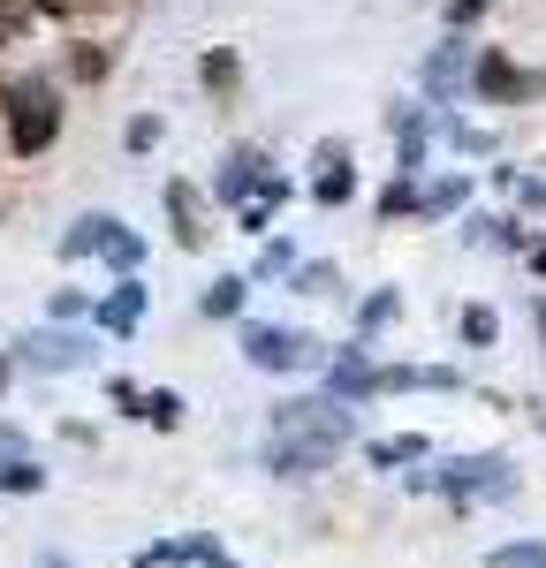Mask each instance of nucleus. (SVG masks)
I'll return each instance as SVG.
<instances>
[{"mask_svg":"<svg viewBox=\"0 0 546 568\" xmlns=\"http://www.w3.org/2000/svg\"><path fill=\"white\" fill-rule=\"evenodd\" d=\"M410 205H417V190H410V175L395 182V190H387V197H380V213H387V220H403Z\"/></svg>","mask_w":546,"mask_h":568,"instance_id":"obj_24","label":"nucleus"},{"mask_svg":"<svg viewBox=\"0 0 546 568\" xmlns=\"http://www.w3.org/2000/svg\"><path fill=\"white\" fill-rule=\"evenodd\" d=\"M463 77H471V45H463V39L433 45V61H425V91H433V99H455Z\"/></svg>","mask_w":546,"mask_h":568,"instance_id":"obj_8","label":"nucleus"},{"mask_svg":"<svg viewBox=\"0 0 546 568\" xmlns=\"http://www.w3.org/2000/svg\"><path fill=\"white\" fill-rule=\"evenodd\" d=\"M296 288H304V296H318V288H334V265H304V273H296Z\"/></svg>","mask_w":546,"mask_h":568,"instance_id":"obj_25","label":"nucleus"},{"mask_svg":"<svg viewBox=\"0 0 546 568\" xmlns=\"http://www.w3.org/2000/svg\"><path fill=\"white\" fill-rule=\"evenodd\" d=\"M494 568H546V546L516 538V546H494Z\"/></svg>","mask_w":546,"mask_h":568,"instance_id":"obj_15","label":"nucleus"},{"mask_svg":"<svg viewBox=\"0 0 546 568\" xmlns=\"http://www.w3.org/2000/svg\"><path fill=\"white\" fill-rule=\"evenodd\" d=\"M144 417L152 425H182V394H144Z\"/></svg>","mask_w":546,"mask_h":568,"instance_id":"obj_22","label":"nucleus"},{"mask_svg":"<svg viewBox=\"0 0 546 568\" xmlns=\"http://www.w3.org/2000/svg\"><path fill=\"white\" fill-rule=\"evenodd\" d=\"M0 387H8V364H0Z\"/></svg>","mask_w":546,"mask_h":568,"instance_id":"obj_32","label":"nucleus"},{"mask_svg":"<svg viewBox=\"0 0 546 568\" xmlns=\"http://www.w3.org/2000/svg\"><path fill=\"white\" fill-rule=\"evenodd\" d=\"M0 106H8V144H16V160H39L46 144L61 136V91L46 84V77L0 84Z\"/></svg>","mask_w":546,"mask_h":568,"instance_id":"obj_2","label":"nucleus"},{"mask_svg":"<svg viewBox=\"0 0 546 568\" xmlns=\"http://www.w3.org/2000/svg\"><path fill=\"white\" fill-rule=\"evenodd\" d=\"M463 197H471V182H463V175H441L433 190H425V197H417V213H455Z\"/></svg>","mask_w":546,"mask_h":568,"instance_id":"obj_12","label":"nucleus"},{"mask_svg":"<svg viewBox=\"0 0 546 568\" xmlns=\"http://www.w3.org/2000/svg\"><path fill=\"white\" fill-rule=\"evenodd\" d=\"M205 311H213V318H235V311H243V281H235V273L213 281V288H205Z\"/></svg>","mask_w":546,"mask_h":568,"instance_id":"obj_14","label":"nucleus"},{"mask_svg":"<svg viewBox=\"0 0 546 568\" xmlns=\"http://www.w3.org/2000/svg\"><path fill=\"white\" fill-rule=\"evenodd\" d=\"M350 190H357V175H350V168H326V175H318V205H350Z\"/></svg>","mask_w":546,"mask_h":568,"instance_id":"obj_17","label":"nucleus"},{"mask_svg":"<svg viewBox=\"0 0 546 568\" xmlns=\"http://www.w3.org/2000/svg\"><path fill=\"white\" fill-rule=\"evenodd\" d=\"M334 387H342V394H364V387H372V372L350 356V364H334Z\"/></svg>","mask_w":546,"mask_h":568,"instance_id":"obj_23","label":"nucleus"},{"mask_svg":"<svg viewBox=\"0 0 546 568\" xmlns=\"http://www.w3.org/2000/svg\"><path fill=\"white\" fill-rule=\"evenodd\" d=\"M448 16H455V23H478V16H486V0H448Z\"/></svg>","mask_w":546,"mask_h":568,"instance_id":"obj_30","label":"nucleus"},{"mask_svg":"<svg viewBox=\"0 0 546 568\" xmlns=\"http://www.w3.org/2000/svg\"><path fill=\"white\" fill-rule=\"evenodd\" d=\"M425 455V439L403 433V439H372V463H417Z\"/></svg>","mask_w":546,"mask_h":568,"instance_id":"obj_16","label":"nucleus"},{"mask_svg":"<svg viewBox=\"0 0 546 568\" xmlns=\"http://www.w3.org/2000/svg\"><path fill=\"white\" fill-rule=\"evenodd\" d=\"M342 447H350V409H342V402H281L273 439H266V470L312 478V470H326Z\"/></svg>","mask_w":546,"mask_h":568,"instance_id":"obj_1","label":"nucleus"},{"mask_svg":"<svg viewBox=\"0 0 546 568\" xmlns=\"http://www.w3.org/2000/svg\"><path fill=\"white\" fill-rule=\"evenodd\" d=\"M107 227H114V220H107V213L77 220V227L61 235V258H84V251H107Z\"/></svg>","mask_w":546,"mask_h":568,"instance_id":"obj_10","label":"nucleus"},{"mask_svg":"<svg viewBox=\"0 0 546 568\" xmlns=\"http://www.w3.org/2000/svg\"><path fill=\"white\" fill-rule=\"evenodd\" d=\"M441 485L448 493H516V470L501 463V455H471V463H455V470H441Z\"/></svg>","mask_w":546,"mask_h":568,"instance_id":"obj_5","label":"nucleus"},{"mask_svg":"<svg viewBox=\"0 0 546 568\" xmlns=\"http://www.w3.org/2000/svg\"><path fill=\"white\" fill-rule=\"evenodd\" d=\"M23 356L46 364V372H77V364H91V342H84V334H31Z\"/></svg>","mask_w":546,"mask_h":568,"instance_id":"obj_9","label":"nucleus"},{"mask_svg":"<svg viewBox=\"0 0 546 568\" xmlns=\"http://www.w3.org/2000/svg\"><path fill=\"white\" fill-rule=\"evenodd\" d=\"M107 258L122 265V273H136V258H144V243H136V235H130V227H122V220L107 227Z\"/></svg>","mask_w":546,"mask_h":568,"instance_id":"obj_13","label":"nucleus"},{"mask_svg":"<svg viewBox=\"0 0 546 568\" xmlns=\"http://www.w3.org/2000/svg\"><path fill=\"white\" fill-rule=\"evenodd\" d=\"M471 84L486 91L494 106H508V99H539V77H532V69H516L508 53H478V69H471Z\"/></svg>","mask_w":546,"mask_h":568,"instance_id":"obj_4","label":"nucleus"},{"mask_svg":"<svg viewBox=\"0 0 546 568\" xmlns=\"http://www.w3.org/2000/svg\"><path fill=\"white\" fill-rule=\"evenodd\" d=\"M0 485H8V493H39V463H16Z\"/></svg>","mask_w":546,"mask_h":568,"instance_id":"obj_26","label":"nucleus"},{"mask_svg":"<svg viewBox=\"0 0 546 568\" xmlns=\"http://www.w3.org/2000/svg\"><path fill=\"white\" fill-rule=\"evenodd\" d=\"M39 568H69V561H39Z\"/></svg>","mask_w":546,"mask_h":568,"instance_id":"obj_31","label":"nucleus"},{"mask_svg":"<svg viewBox=\"0 0 546 568\" xmlns=\"http://www.w3.org/2000/svg\"><path fill=\"white\" fill-rule=\"evenodd\" d=\"M168 220H175V243H182V251H205V235H213V227H205V205H198V190H190V182H168Z\"/></svg>","mask_w":546,"mask_h":568,"instance_id":"obj_7","label":"nucleus"},{"mask_svg":"<svg viewBox=\"0 0 546 568\" xmlns=\"http://www.w3.org/2000/svg\"><path fill=\"white\" fill-rule=\"evenodd\" d=\"M23 23H31V16H23V8H0V45L16 39V31H23Z\"/></svg>","mask_w":546,"mask_h":568,"instance_id":"obj_29","label":"nucleus"},{"mask_svg":"<svg viewBox=\"0 0 546 568\" xmlns=\"http://www.w3.org/2000/svg\"><path fill=\"white\" fill-rule=\"evenodd\" d=\"M494 334H501V318H494L486 304H471V311H463V342H478V349H486Z\"/></svg>","mask_w":546,"mask_h":568,"instance_id":"obj_18","label":"nucleus"},{"mask_svg":"<svg viewBox=\"0 0 546 568\" xmlns=\"http://www.w3.org/2000/svg\"><path fill=\"white\" fill-rule=\"evenodd\" d=\"M16 463H31V439L16 433V425H0V478H8Z\"/></svg>","mask_w":546,"mask_h":568,"instance_id":"obj_21","label":"nucleus"},{"mask_svg":"<svg viewBox=\"0 0 546 568\" xmlns=\"http://www.w3.org/2000/svg\"><path fill=\"white\" fill-rule=\"evenodd\" d=\"M152 144H160V122H152V114H144V122H130V152H152Z\"/></svg>","mask_w":546,"mask_h":568,"instance_id":"obj_27","label":"nucleus"},{"mask_svg":"<svg viewBox=\"0 0 546 568\" xmlns=\"http://www.w3.org/2000/svg\"><path fill=\"white\" fill-rule=\"evenodd\" d=\"M235 77H243L235 53H205V91H235Z\"/></svg>","mask_w":546,"mask_h":568,"instance_id":"obj_20","label":"nucleus"},{"mask_svg":"<svg viewBox=\"0 0 546 568\" xmlns=\"http://www.w3.org/2000/svg\"><path fill=\"white\" fill-rule=\"evenodd\" d=\"M243 356H251L259 372H304V364H318L312 342H304V334H281V326H251V334H243Z\"/></svg>","mask_w":546,"mask_h":568,"instance_id":"obj_3","label":"nucleus"},{"mask_svg":"<svg viewBox=\"0 0 546 568\" xmlns=\"http://www.w3.org/2000/svg\"><path fill=\"white\" fill-rule=\"evenodd\" d=\"M136 318H144V288L122 281V288H114V304H107V326H114V334H130Z\"/></svg>","mask_w":546,"mask_h":568,"instance_id":"obj_11","label":"nucleus"},{"mask_svg":"<svg viewBox=\"0 0 546 568\" xmlns=\"http://www.w3.org/2000/svg\"><path fill=\"white\" fill-rule=\"evenodd\" d=\"M31 8H46V16H84V8H99V0H31Z\"/></svg>","mask_w":546,"mask_h":568,"instance_id":"obj_28","label":"nucleus"},{"mask_svg":"<svg viewBox=\"0 0 546 568\" xmlns=\"http://www.w3.org/2000/svg\"><path fill=\"white\" fill-rule=\"evenodd\" d=\"M69 69H77V84H99V77H107V45H77Z\"/></svg>","mask_w":546,"mask_h":568,"instance_id":"obj_19","label":"nucleus"},{"mask_svg":"<svg viewBox=\"0 0 546 568\" xmlns=\"http://www.w3.org/2000/svg\"><path fill=\"white\" fill-rule=\"evenodd\" d=\"M266 175H273V168H266V152L235 144V152L221 160V197H228V205H251V190H259Z\"/></svg>","mask_w":546,"mask_h":568,"instance_id":"obj_6","label":"nucleus"}]
</instances>
